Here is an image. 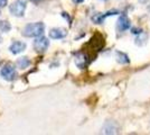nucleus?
<instances>
[{
  "instance_id": "39448f33",
  "label": "nucleus",
  "mask_w": 150,
  "mask_h": 135,
  "mask_svg": "<svg viewBox=\"0 0 150 135\" xmlns=\"http://www.w3.org/2000/svg\"><path fill=\"white\" fill-rule=\"evenodd\" d=\"M118 129H119V126H118L117 123L112 122V121H109L103 126V133H105V134H117Z\"/></svg>"
},
{
  "instance_id": "6e6552de",
  "label": "nucleus",
  "mask_w": 150,
  "mask_h": 135,
  "mask_svg": "<svg viewBox=\"0 0 150 135\" xmlns=\"http://www.w3.org/2000/svg\"><path fill=\"white\" fill-rule=\"evenodd\" d=\"M130 26H131V23H130L129 18L127 17V15H122L118 20V29L123 32V31L129 29Z\"/></svg>"
},
{
  "instance_id": "4468645a",
  "label": "nucleus",
  "mask_w": 150,
  "mask_h": 135,
  "mask_svg": "<svg viewBox=\"0 0 150 135\" xmlns=\"http://www.w3.org/2000/svg\"><path fill=\"white\" fill-rule=\"evenodd\" d=\"M7 4H8V0H0V8L6 7Z\"/></svg>"
},
{
  "instance_id": "9b49d317",
  "label": "nucleus",
  "mask_w": 150,
  "mask_h": 135,
  "mask_svg": "<svg viewBox=\"0 0 150 135\" xmlns=\"http://www.w3.org/2000/svg\"><path fill=\"white\" fill-rule=\"evenodd\" d=\"M117 59H118V62L122 63V64H125V63H129L130 62L128 55L125 54V53H122V52H117Z\"/></svg>"
},
{
  "instance_id": "f03ea898",
  "label": "nucleus",
  "mask_w": 150,
  "mask_h": 135,
  "mask_svg": "<svg viewBox=\"0 0 150 135\" xmlns=\"http://www.w3.org/2000/svg\"><path fill=\"white\" fill-rule=\"evenodd\" d=\"M10 13L15 17H21L24 16L26 10V2L24 0H16L9 8Z\"/></svg>"
},
{
  "instance_id": "a211bd4d",
  "label": "nucleus",
  "mask_w": 150,
  "mask_h": 135,
  "mask_svg": "<svg viewBox=\"0 0 150 135\" xmlns=\"http://www.w3.org/2000/svg\"><path fill=\"white\" fill-rule=\"evenodd\" d=\"M0 42H1V37H0Z\"/></svg>"
},
{
  "instance_id": "ddd939ff",
  "label": "nucleus",
  "mask_w": 150,
  "mask_h": 135,
  "mask_svg": "<svg viewBox=\"0 0 150 135\" xmlns=\"http://www.w3.org/2000/svg\"><path fill=\"white\" fill-rule=\"evenodd\" d=\"M10 28H11V25H10L9 21H7V20H1L0 21V31L1 32L8 33L10 31Z\"/></svg>"
},
{
  "instance_id": "0eeeda50",
  "label": "nucleus",
  "mask_w": 150,
  "mask_h": 135,
  "mask_svg": "<svg viewBox=\"0 0 150 135\" xmlns=\"http://www.w3.org/2000/svg\"><path fill=\"white\" fill-rule=\"evenodd\" d=\"M66 35H67V32L64 28H53L50 32V37L53 39H64Z\"/></svg>"
},
{
  "instance_id": "7ed1b4c3",
  "label": "nucleus",
  "mask_w": 150,
  "mask_h": 135,
  "mask_svg": "<svg viewBox=\"0 0 150 135\" xmlns=\"http://www.w3.org/2000/svg\"><path fill=\"white\" fill-rule=\"evenodd\" d=\"M34 50L38 53H43L45 52L47 49H48V46H50V41L47 37H45V36H38L36 37V39L34 41Z\"/></svg>"
},
{
  "instance_id": "20e7f679",
  "label": "nucleus",
  "mask_w": 150,
  "mask_h": 135,
  "mask_svg": "<svg viewBox=\"0 0 150 135\" xmlns=\"http://www.w3.org/2000/svg\"><path fill=\"white\" fill-rule=\"evenodd\" d=\"M0 74H1V77L4 78L5 80L7 81H13L15 77H16V69H15V66L11 64H6L1 71H0Z\"/></svg>"
},
{
  "instance_id": "2eb2a0df",
  "label": "nucleus",
  "mask_w": 150,
  "mask_h": 135,
  "mask_svg": "<svg viewBox=\"0 0 150 135\" xmlns=\"http://www.w3.org/2000/svg\"><path fill=\"white\" fill-rule=\"evenodd\" d=\"M131 32L133 34H141V29H137V28H131Z\"/></svg>"
},
{
  "instance_id": "f8f14e48",
  "label": "nucleus",
  "mask_w": 150,
  "mask_h": 135,
  "mask_svg": "<svg viewBox=\"0 0 150 135\" xmlns=\"http://www.w3.org/2000/svg\"><path fill=\"white\" fill-rule=\"evenodd\" d=\"M105 17H106L105 14L103 15V14L98 13V14H95V15H93V16H92V21H93V23H95V24H102Z\"/></svg>"
},
{
  "instance_id": "f3484780",
  "label": "nucleus",
  "mask_w": 150,
  "mask_h": 135,
  "mask_svg": "<svg viewBox=\"0 0 150 135\" xmlns=\"http://www.w3.org/2000/svg\"><path fill=\"white\" fill-rule=\"evenodd\" d=\"M31 2H33V4H38V2H39V1H42V0H30Z\"/></svg>"
},
{
  "instance_id": "1a4fd4ad",
  "label": "nucleus",
  "mask_w": 150,
  "mask_h": 135,
  "mask_svg": "<svg viewBox=\"0 0 150 135\" xmlns=\"http://www.w3.org/2000/svg\"><path fill=\"white\" fill-rule=\"evenodd\" d=\"M75 63H76V65H77L79 68H81V69L85 68L86 64H88V56H86L85 54H82V53L79 54V55L76 56Z\"/></svg>"
},
{
  "instance_id": "dca6fc26",
  "label": "nucleus",
  "mask_w": 150,
  "mask_h": 135,
  "mask_svg": "<svg viewBox=\"0 0 150 135\" xmlns=\"http://www.w3.org/2000/svg\"><path fill=\"white\" fill-rule=\"evenodd\" d=\"M83 1H84V0H73V2H74V4H82Z\"/></svg>"
},
{
  "instance_id": "423d86ee",
  "label": "nucleus",
  "mask_w": 150,
  "mask_h": 135,
  "mask_svg": "<svg viewBox=\"0 0 150 135\" xmlns=\"http://www.w3.org/2000/svg\"><path fill=\"white\" fill-rule=\"evenodd\" d=\"M26 50V44L24 42H19V41H16V42H13L11 45L9 46V51L11 52L13 54H18V53H21Z\"/></svg>"
},
{
  "instance_id": "9d476101",
  "label": "nucleus",
  "mask_w": 150,
  "mask_h": 135,
  "mask_svg": "<svg viewBox=\"0 0 150 135\" xmlns=\"http://www.w3.org/2000/svg\"><path fill=\"white\" fill-rule=\"evenodd\" d=\"M16 64L18 66L19 69H26L30 65V60L26 56H23V58H19L16 62Z\"/></svg>"
},
{
  "instance_id": "f257e3e1",
  "label": "nucleus",
  "mask_w": 150,
  "mask_h": 135,
  "mask_svg": "<svg viewBox=\"0 0 150 135\" xmlns=\"http://www.w3.org/2000/svg\"><path fill=\"white\" fill-rule=\"evenodd\" d=\"M45 32V25L43 23H33L27 24L23 29V35L26 37H38L42 36Z\"/></svg>"
}]
</instances>
